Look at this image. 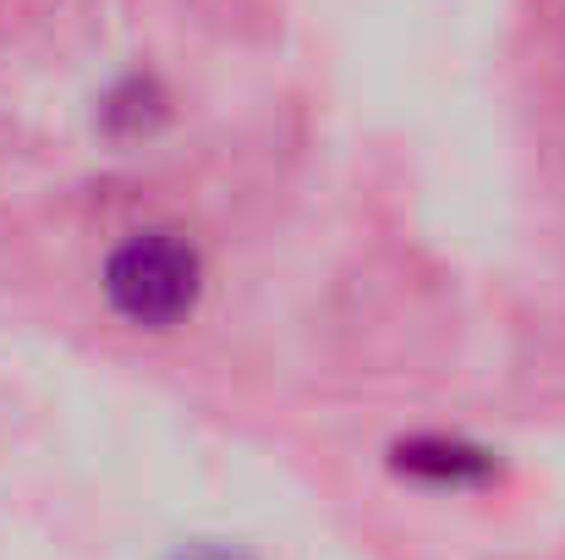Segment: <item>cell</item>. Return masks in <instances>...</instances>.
Returning a JSON list of instances; mask_svg holds the SVG:
<instances>
[{
    "instance_id": "obj_2",
    "label": "cell",
    "mask_w": 565,
    "mask_h": 560,
    "mask_svg": "<svg viewBox=\"0 0 565 560\" xmlns=\"http://www.w3.org/2000/svg\"><path fill=\"white\" fill-rule=\"evenodd\" d=\"M390 467L412 484H428V489H472V484H489L500 473V462L483 445H467V440H450V434L401 440L390 451Z\"/></svg>"
},
{
    "instance_id": "obj_3",
    "label": "cell",
    "mask_w": 565,
    "mask_h": 560,
    "mask_svg": "<svg viewBox=\"0 0 565 560\" xmlns=\"http://www.w3.org/2000/svg\"><path fill=\"white\" fill-rule=\"evenodd\" d=\"M177 560H247V556H236V550H220V545H198V550H182Z\"/></svg>"
},
{
    "instance_id": "obj_1",
    "label": "cell",
    "mask_w": 565,
    "mask_h": 560,
    "mask_svg": "<svg viewBox=\"0 0 565 560\" xmlns=\"http://www.w3.org/2000/svg\"><path fill=\"white\" fill-rule=\"evenodd\" d=\"M198 292H203V264H198L192 242L171 236V231H143V236L121 242L105 264L110 308L143 330L182 325L198 308Z\"/></svg>"
}]
</instances>
